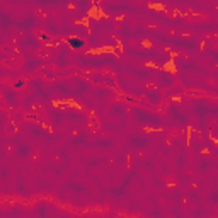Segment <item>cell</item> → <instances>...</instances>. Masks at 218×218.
Here are the masks:
<instances>
[{"label": "cell", "mask_w": 218, "mask_h": 218, "mask_svg": "<svg viewBox=\"0 0 218 218\" xmlns=\"http://www.w3.org/2000/svg\"><path fill=\"white\" fill-rule=\"evenodd\" d=\"M68 43H70L72 48H82L84 41H80V39H77V38H72V39H68Z\"/></svg>", "instance_id": "cell-1"}]
</instances>
